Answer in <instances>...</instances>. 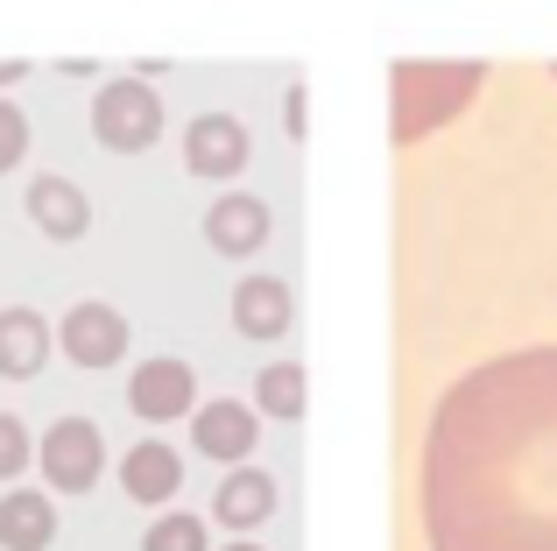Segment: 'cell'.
<instances>
[{
	"mask_svg": "<svg viewBox=\"0 0 557 551\" xmlns=\"http://www.w3.org/2000/svg\"><path fill=\"white\" fill-rule=\"evenodd\" d=\"M190 439L205 460H247L255 453V411L247 403H198L190 411Z\"/></svg>",
	"mask_w": 557,
	"mask_h": 551,
	"instance_id": "9",
	"label": "cell"
},
{
	"mask_svg": "<svg viewBox=\"0 0 557 551\" xmlns=\"http://www.w3.org/2000/svg\"><path fill=\"white\" fill-rule=\"evenodd\" d=\"M14 78H28V64L22 57H0V85H14Z\"/></svg>",
	"mask_w": 557,
	"mask_h": 551,
	"instance_id": "20",
	"label": "cell"
},
{
	"mask_svg": "<svg viewBox=\"0 0 557 551\" xmlns=\"http://www.w3.org/2000/svg\"><path fill=\"white\" fill-rule=\"evenodd\" d=\"M22 467H28V431H22V417L0 411V481H8V474H22Z\"/></svg>",
	"mask_w": 557,
	"mask_h": 551,
	"instance_id": "19",
	"label": "cell"
},
{
	"mask_svg": "<svg viewBox=\"0 0 557 551\" xmlns=\"http://www.w3.org/2000/svg\"><path fill=\"white\" fill-rule=\"evenodd\" d=\"M57 346H64L78 368H113V360L127 354V318L113 311V304L85 297L64 311V326H57Z\"/></svg>",
	"mask_w": 557,
	"mask_h": 551,
	"instance_id": "5",
	"label": "cell"
},
{
	"mask_svg": "<svg viewBox=\"0 0 557 551\" xmlns=\"http://www.w3.org/2000/svg\"><path fill=\"white\" fill-rule=\"evenodd\" d=\"M212 516L226 530H255V524H269L275 516V481L261 467H240V474H226V488L212 495Z\"/></svg>",
	"mask_w": 557,
	"mask_h": 551,
	"instance_id": "14",
	"label": "cell"
},
{
	"mask_svg": "<svg viewBox=\"0 0 557 551\" xmlns=\"http://www.w3.org/2000/svg\"><path fill=\"white\" fill-rule=\"evenodd\" d=\"M121 488H127L135 502H170V495L184 488V460L170 453L163 439H141L135 453L121 460Z\"/></svg>",
	"mask_w": 557,
	"mask_h": 551,
	"instance_id": "13",
	"label": "cell"
},
{
	"mask_svg": "<svg viewBox=\"0 0 557 551\" xmlns=\"http://www.w3.org/2000/svg\"><path fill=\"white\" fill-rule=\"evenodd\" d=\"M205 241H212L219 255H255L261 241H269V206H261V198H247V192L219 198V206L205 212Z\"/></svg>",
	"mask_w": 557,
	"mask_h": 551,
	"instance_id": "10",
	"label": "cell"
},
{
	"mask_svg": "<svg viewBox=\"0 0 557 551\" xmlns=\"http://www.w3.org/2000/svg\"><path fill=\"white\" fill-rule=\"evenodd\" d=\"M28 220L50 241H78L85 226H92V206H85V192L71 177H36L28 184Z\"/></svg>",
	"mask_w": 557,
	"mask_h": 551,
	"instance_id": "11",
	"label": "cell"
},
{
	"mask_svg": "<svg viewBox=\"0 0 557 551\" xmlns=\"http://www.w3.org/2000/svg\"><path fill=\"white\" fill-rule=\"evenodd\" d=\"M431 551H557V346L451 382L423 431Z\"/></svg>",
	"mask_w": 557,
	"mask_h": 551,
	"instance_id": "1",
	"label": "cell"
},
{
	"mask_svg": "<svg viewBox=\"0 0 557 551\" xmlns=\"http://www.w3.org/2000/svg\"><path fill=\"white\" fill-rule=\"evenodd\" d=\"M36 460H42L57 495H85V488L99 481V467H107V439H99L92 417H57L50 439L36 445Z\"/></svg>",
	"mask_w": 557,
	"mask_h": 551,
	"instance_id": "4",
	"label": "cell"
},
{
	"mask_svg": "<svg viewBox=\"0 0 557 551\" xmlns=\"http://www.w3.org/2000/svg\"><path fill=\"white\" fill-rule=\"evenodd\" d=\"M255 396H261V411H269V417H304V368H297V360H275V368H261Z\"/></svg>",
	"mask_w": 557,
	"mask_h": 551,
	"instance_id": "16",
	"label": "cell"
},
{
	"mask_svg": "<svg viewBox=\"0 0 557 551\" xmlns=\"http://www.w3.org/2000/svg\"><path fill=\"white\" fill-rule=\"evenodd\" d=\"M92 135L107 142V149H149V142L163 135V99H156L141 78L99 85V99H92Z\"/></svg>",
	"mask_w": 557,
	"mask_h": 551,
	"instance_id": "3",
	"label": "cell"
},
{
	"mask_svg": "<svg viewBox=\"0 0 557 551\" xmlns=\"http://www.w3.org/2000/svg\"><path fill=\"white\" fill-rule=\"evenodd\" d=\"M22 156H28V121L14 99H0V170H14Z\"/></svg>",
	"mask_w": 557,
	"mask_h": 551,
	"instance_id": "18",
	"label": "cell"
},
{
	"mask_svg": "<svg viewBox=\"0 0 557 551\" xmlns=\"http://www.w3.org/2000/svg\"><path fill=\"white\" fill-rule=\"evenodd\" d=\"M184 163L198 177H240L247 170V127L233 113H198L184 127Z\"/></svg>",
	"mask_w": 557,
	"mask_h": 551,
	"instance_id": "7",
	"label": "cell"
},
{
	"mask_svg": "<svg viewBox=\"0 0 557 551\" xmlns=\"http://www.w3.org/2000/svg\"><path fill=\"white\" fill-rule=\"evenodd\" d=\"M50 360V326L36 311H0V375L8 382H28Z\"/></svg>",
	"mask_w": 557,
	"mask_h": 551,
	"instance_id": "15",
	"label": "cell"
},
{
	"mask_svg": "<svg viewBox=\"0 0 557 551\" xmlns=\"http://www.w3.org/2000/svg\"><path fill=\"white\" fill-rule=\"evenodd\" d=\"M487 85V64H395L388 71V135L395 149L431 142L445 121H459Z\"/></svg>",
	"mask_w": 557,
	"mask_h": 551,
	"instance_id": "2",
	"label": "cell"
},
{
	"mask_svg": "<svg viewBox=\"0 0 557 551\" xmlns=\"http://www.w3.org/2000/svg\"><path fill=\"white\" fill-rule=\"evenodd\" d=\"M127 403H135V417H149V425H170V417L198 411V382H190L184 360H141L135 382H127Z\"/></svg>",
	"mask_w": 557,
	"mask_h": 551,
	"instance_id": "6",
	"label": "cell"
},
{
	"mask_svg": "<svg viewBox=\"0 0 557 551\" xmlns=\"http://www.w3.org/2000/svg\"><path fill=\"white\" fill-rule=\"evenodd\" d=\"M289 318H297V297H289L283 276H240V290H233V326H240L247 340H283Z\"/></svg>",
	"mask_w": 557,
	"mask_h": 551,
	"instance_id": "8",
	"label": "cell"
},
{
	"mask_svg": "<svg viewBox=\"0 0 557 551\" xmlns=\"http://www.w3.org/2000/svg\"><path fill=\"white\" fill-rule=\"evenodd\" d=\"M226 551H261V544H226Z\"/></svg>",
	"mask_w": 557,
	"mask_h": 551,
	"instance_id": "21",
	"label": "cell"
},
{
	"mask_svg": "<svg viewBox=\"0 0 557 551\" xmlns=\"http://www.w3.org/2000/svg\"><path fill=\"white\" fill-rule=\"evenodd\" d=\"M57 538V502L36 488H14L0 495V551H50Z\"/></svg>",
	"mask_w": 557,
	"mask_h": 551,
	"instance_id": "12",
	"label": "cell"
},
{
	"mask_svg": "<svg viewBox=\"0 0 557 551\" xmlns=\"http://www.w3.org/2000/svg\"><path fill=\"white\" fill-rule=\"evenodd\" d=\"M141 551H205V524H198V516H184V510H170V516H156V524H149Z\"/></svg>",
	"mask_w": 557,
	"mask_h": 551,
	"instance_id": "17",
	"label": "cell"
}]
</instances>
